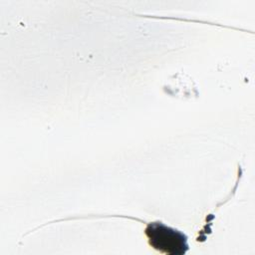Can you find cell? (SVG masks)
Segmentation results:
<instances>
[{
	"mask_svg": "<svg viewBox=\"0 0 255 255\" xmlns=\"http://www.w3.org/2000/svg\"><path fill=\"white\" fill-rule=\"evenodd\" d=\"M144 233L149 245L163 254L182 255L188 251L187 236L161 222H151L145 227Z\"/></svg>",
	"mask_w": 255,
	"mask_h": 255,
	"instance_id": "obj_1",
	"label": "cell"
}]
</instances>
